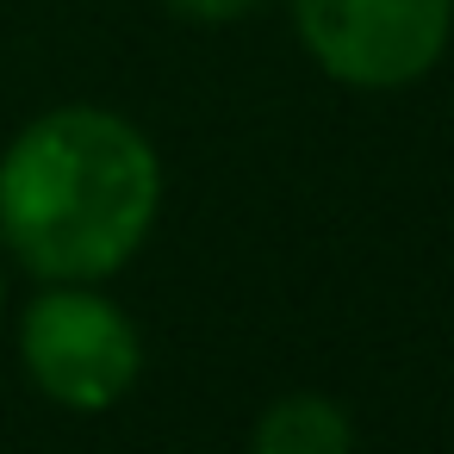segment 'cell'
I'll return each instance as SVG.
<instances>
[{
  "instance_id": "1",
  "label": "cell",
  "mask_w": 454,
  "mask_h": 454,
  "mask_svg": "<svg viewBox=\"0 0 454 454\" xmlns=\"http://www.w3.org/2000/svg\"><path fill=\"white\" fill-rule=\"evenodd\" d=\"M162 168L106 106H57L0 156V243L44 280H106L150 237Z\"/></svg>"
},
{
  "instance_id": "2",
  "label": "cell",
  "mask_w": 454,
  "mask_h": 454,
  "mask_svg": "<svg viewBox=\"0 0 454 454\" xmlns=\"http://www.w3.org/2000/svg\"><path fill=\"white\" fill-rule=\"evenodd\" d=\"M20 361L44 398L69 411H106L137 386L144 342L113 299L88 293V280H57V293L26 305Z\"/></svg>"
},
{
  "instance_id": "5",
  "label": "cell",
  "mask_w": 454,
  "mask_h": 454,
  "mask_svg": "<svg viewBox=\"0 0 454 454\" xmlns=\"http://www.w3.org/2000/svg\"><path fill=\"white\" fill-rule=\"evenodd\" d=\"M255 7H262V0H168V13L200 20V26H224V20H243Z\"/></svg>"
},
{
  "instance_id": "6",
  "label": "cell",
  "mask_w": 454,
  "mask_h": 454,
  "mask_svg": "<svg viewBox=\"0 0 454 454\" xmlns=\"http://www.w3.org/2000/svg\"><path fill=\"white\" fill-rule=\"evenodd\" d=\"M0 299H7V274H0Z\"/></svg>"
},
{
  "instance_id": "3",
  "label": "cell",
  "mask_w": 454,
  "mask_h": 454,
  "mask_svg": "<svg viewBox=\"0 0 454 454\" xmlns=\"http://www.w3.org/2000/svg\"><path fill=\"white\" fill-rule=\"evenodd\" d=\"M311 63L348 88H404L448 51L454 0H293Z\"/></svg>"
},
{
  "instance_id": "4",
  "label": "cell",
  "mask_w": 454,
  "mask_h": 454,
  "mask_svg": "<svg viewBox=\"0 0 454 454\" xmlns=\"http://www.w3.org/2000/svg\"><path fill=\"white\" fill-rule=\"evenodd\" d=\"M255 454H355L348 411L317 392H293L262 411L255 423Z\"/></svg>"
}]
</instances>
